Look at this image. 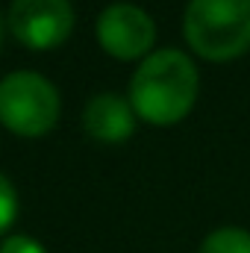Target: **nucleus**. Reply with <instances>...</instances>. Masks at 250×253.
I'll return each mask as SVG.
<instances>
[{
    "label": "nucleus",
    "mask_w": 250,
    "mask_h": 253,
    "mask_svg": "<svg viewBox=\"0 0 250 253\" xmlns=\"http://www.w3.org/2000/svg\"><path fill=\"white\" fill-rule=\"evenodd\" d=\"M83 126L97 141H126L135 129V109L118 94H97L88 100L83 112Z\"/></svg>",
    "instance_id": "nucleus-6"
},
{
    "label": "nucleus",
    "mask_w": 250,
    "mask_h": 253,
    "mask_svg": "<svg viewBox=\"0 0 250 253\" xmlns=\"http://www.w3.org/2000/svg\"><path fill=\"white\" fill-rule=\"evenodd\" d=\"M97 42L121 62L147 59L156 42V24L135 3H112L97 18Z\"/></svg>",
    "instance_id": "nucleus-4"
},
{
    "label": "nucleus",
    "mask_w": 250,
    "mask_h": 253,
    "mask_svg": "<svg viewBox=\"0 0 250 253\" xmlns=\"http://www.w3.org/2000/svg\"><path fill=\"white\" fill-rule=\"evenodd\" d=\"M197 253H250V233L242 227H221L203 239Z\"/></svg>",
    "instance_id": "nucleus-7"
},
{
    "label": "nucleus",
    "mask_w": 250,
    "mask_h": 253,
    "mask_svg": "<svg viewBox=\"0 0 250 253\" xmlns=\"http://www.w3.org/2000/svg\"><path fill=\"white\" fill-rule=\"evenodd\" d=\"M188 47L209 62H233L250 50V0H188Z\"/></svg>",
    "instance_id": "nucleus-2"
},
{
    "label": "nucleus",
    "mask_w": 250,
    "mask_h": 253,
    "mask_svg": "<svg viewBox=\"0 0 250 253\" xmlns=\"http://www.w3.org/2000/svg\"><path fill=\"white\" fill-rule=\"evenodd\" d=\"M18 215V194H15V186L0 174V233L9 230V224L15 221Z\"/></svg>",
    "instance_id": "nucleus-8"
},
{
    "label": "nucleus",
    "mask_w": 250,
    "mask_h": 253,
    "mask_svg": "<svg viewBox=\"0 0 250 253\" xmlns=\"http://www.w3.org/2000/svg\"><path fill=\"white\" fill-rule=\"evenodd\" d=\"M0 253H44V248L39 242H33L30 236H12V239H6Z\"/></svg>",
    "instance_id": "nucleus-9"
},
{
    "label": "nucleus",
    "mask_w": 250,
    "mask_h": 253,
    "mask_svg": "<svg viewBox=\"0 0 250 253\" xmlns=\"http://www.w3.org/2000/svg\"><path fill=\"white\" fill-rule=\"evenodd\" d=\"M59 91L36 71H15L0 80V124L15 135H44L59 121Z\"/></svg>",
    "instance_id": "nucleus-3"
},
{
    "label": "nucleus",
    "mask_w": 250,
    "mask_h": 253,
    "mask_svg": "<svg viewBox=\"0 0 250 253\" xmlns=\"http://www.w3.org/2000/svg\"><path fill=\"white\" fill-rule=\"evenodd\" d=\"M9 30L30 50H50L74 30L71 0H15L9 9Z\"/></svg>",
    "instance_id": "nucleus-5"
},
{
    "label": "nucleus",
    "mask_w": 250,
    "mask_h": 253,
    "mask_svg": "<svg viewBox=\"0 0 250 253\" xmlns=\"http://www.w3.org/2000/svg\"><path fill=\"white\" fill-rule=\"evenodd\" d=\"M0 47H3V21H0Z\"/></svg>",
    "instance_id": "nucleus-10"
},
{
    "label": "nucleus",
    "mask_w": 250,
    "mask_h": 253,
    "mask_svg": "<svg viewBox=\"0 0 250 253\" xmlns=\"http://www.w3.org/2000/svg\"><path fill=\"white\" fill-rule=\"evenodd\" d=\"M197 100V68L183 50H156L132 74L129 103L153 126L180 124Z\"/></svg>",
    "instance_id": "nucleus-1"
}]
</instances>
